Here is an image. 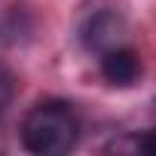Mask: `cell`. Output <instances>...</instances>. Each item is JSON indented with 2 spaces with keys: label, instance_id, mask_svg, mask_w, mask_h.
<instances>
[{
  "label": "cell",
  "instance_id": "cell-1",
  "mask_svg": "<svg viewBox=\"0 0 156 156\" xmlns=\"http://www.w3.org/2000/svg\"><path fill=\"white\" fill-rule=\"evenodd\" d=\"M76 138L80 116L67 101H40L22 119V147L34 156H61L76 147Z\"/></svg>",
  "mask_w": 156,
  "mask_h": 156
},
{
  "label": "cell",
  "instance_id": "cell-2",
  "mask_svg": "<svg viewBox=\"0 0 156 156\" xmlns=\"http://www.w3.org/2000/svg\"><path fill=\"white\" fill-rule=\"evenodd\" d=\"M126 34H129L126 19H122L116 9H98V12H92V16L83 22V28H80V43H83L86 52L101 55V52H107V49H113V46H122V43H126Z\"/></svg>",
  "mask_w": 156,
  "mask_h": 156
},
{
  "label": "cell",
  "instance_id": "cell-3",
  "mask_svg": "<svg viewBox=\"0 0 156 156\" xmlns=\"http://www.w3.org/2000/svg\"><path fill=\"white\" fill-rule=\"evenodd\" d=\"M144 73V64H141V55L129 46H113L107 52H101V76L110 83V86H135Z\"/></svg>",
  "mask_w": 156,
  "mask_h": 156
},
{
  "label": "cell",
  "instance_id": "cell-4",
  "mask_svg": "<svg viewBox=\"0 0 156 156\" xmlns=\"http://www.w3.org/2000/svg\"><path fill=\"white\" fill-rule=\"evenodd\" d=\"M107 153H132V156H156V129L147 132H129L122 138H113L107 147Z\"/></svg>",
  "mask_w": 156,
  "mask_h": 156
},
{
  "label": "cell",
  "instance_id": "cell-5",
  "mask_svg": "<svg viewBox=\"0 0 156 156\" xmlns=\"http://www.w3.org/2000/svg\"><path fill=\"white\" fill-rule=\"evenodd\" d=\"M12 95H16V80H12V73L6 67H0V113L9 107Z\"/></svg>",
  "mask_w": 156,
  "mask_h": 156
}]
</instances>
